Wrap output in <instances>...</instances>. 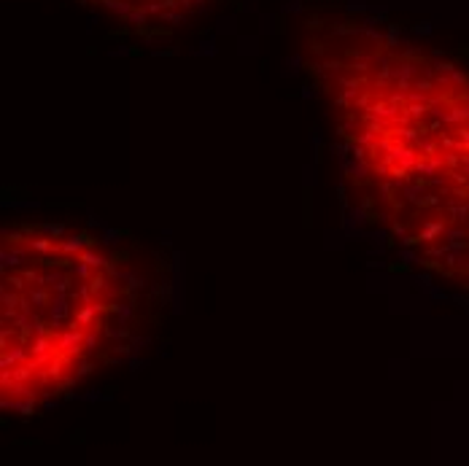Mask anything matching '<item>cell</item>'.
<instances>
[{
  "label": "cell",
  "instance_id": "7a4b0ae2",
  "mask_svg": "<svg viewBox=\"0 0 469 466\" xmlns=\"http://www.w3.org/2000/svg\"><path fill=\"white\" fill-rule=\"evenodd\" d=\"M135 248L70 221H14L0 237V404L30 415L132 350L154 308Z\"/></svg>",
  "mask_w": 469,
  "mask_h": 466
},
{
  "label": "cell",
  "instance_id": "6da1fadb",
  "mask_svg": "<svg viewBox=\"0 0 469 466\" xmlns=\"http://www.w3.org/2000/svg\"><path fill=\"white\" fill-rule=\"evenodd\" d=\"M300 59L361 213L415 262L469 275V73L348 8L302 16Z\"/></svg>",
  "mask_w": 469,
  "mask_h": 466
},
{
  "label": "cell",
  "instance_id": "3957f363",
  "mask_svg": "<svg viewBox=\"0 0 469 466\" xmlns=\"http://www.w3.org/2000/svg\"><path fill=\"white\" fill-rule=\"evenodd\" d=\"M100 14L141 32H170L205 16L219 0H84Z\"/></svg>",
  "mask_w": 469,
  "mask_h": 466
}]
</instances>
